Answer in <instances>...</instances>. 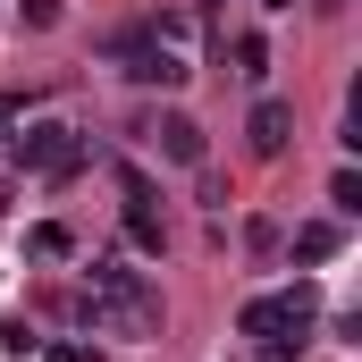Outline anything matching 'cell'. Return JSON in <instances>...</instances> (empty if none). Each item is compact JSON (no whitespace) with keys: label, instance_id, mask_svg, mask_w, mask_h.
<instances>
[{"label":"cell","instance_id":"obj_2","mask_svg":"<svg viewBox=\"0 0 362 362\" xmlns=\"http://www.w3.org/2000/svg\"><path fill=\"white\" fill-rule=\"evenodd\" d=\"M118 59H127V76H135V85H160V93H177L185 76H194L185 42H169L160 25H144V34H118Z\"/></svg>","mask_w":362,"mask_h":362},{"label":"cell","instance_id":"obj_14","mask_svg":"<svg viewBox=\"0 0 362 362\" xmlns=\"http://www.w3.org/2000/svg\"><path fill=\"white\" fill-rule=\"evenodd\" d=\"M262 362H303V337L286 346V337H262Z\"/></svg>","mask_w":362,"mask_h":362},{"label":"cell","instance_id":"obj_3","mask_svg":"<svg viewBox=\"0 0 362 362\" xmlns=\"http://www.w3.org/2000/svg\"><path fill=\"white\" fill-rule=\"evenodd\" d=\"M17 169L68 185L76 169H85V135H76V127H59V118H42V127H25V135H17Z\"/></svg>","mask_w":362,"mask_h":362},{"label":"cell","instance_id":"obj_12","mask_svg":"<svg viewBox=\"0 0 362 362\" xmlns=\"http://www.w3.org/2000/svg\"><path fill=\"white\" fill-rule=\"evenodd\" d=\"M118 194H127V211H152V177L144 169H118Z\"/></svg>","mask_w":362,"mask_h":362},{"label":"cell","instance_id":"obj_15","mask_svg":"<svg viewBox=\"0 0 362 362\" xmlns=\"http://www.w3.org/2000/svg\"><path fill=\"white\" fill-rule=\"evenodd\" d=\"M42 362H93V346H42Z\"/></svg>","mask_w":362,"mask_h":362},{"label":"cell","instance_id":"obj_11","mask_svg":"<svg viewBox=\"0 0 362 362\" xmlns=\"http://www.w3.org/2000/svg\"><path fill=\"white\" fill-rule=\"evenodd\" d=\"M329 202H337L346 219H354V211H362V177H354V169H337V177H329Z\"/></svg>","mask_w":362,"mask_h":362},{"label":"cell","instance_id":"obj_10","mask_svg":"<svg viewBox=\"0 0 362 362\" xmlns=\"http://www.w3.org/2000/svg\"><path fill=\"white\" fill-rule=\"evenodd\" d=\"M127 245H135V253H160V219H152V211H127Z\"/></svg>","mask_w":362,"mask_h":362},{"label":"cell","instance_id":"obj_6","mask_svg":"<svg viewBox=\"0 0 362 362\" xmlns=\"http://www.w3.org/2000/svg\"><path fill=\"white\" fill-rule=\"evenodd\" d=\"M286 135H295V110H286V101H253V118H245V144H253L262 160H278V152H286Z\"/></svg>","mask_w":362,"mask_h":362},{"label":"cell","instance_id":"obj_9","mask_svg":"<svg viewBox=\"0 0 362 362\" xmlns=\"http://www.w3.org/2000/svg\"><path fill=\"white\" fill-rule=\"evenodd\" d=\"M236 76H245V85L270 76V42H262V34H236Z\"/></svg>","mask_w":362,"mask_h":362},{"label":"cell","instance_id":"obj_18","mask_svg":"<svg viewBox=\"0 0 362 362\" xmlns=\"http://www.w3.org/2000/svg\"><path fill=\"white\" fill-rule=\"evenodd\" d=\"M0 144H8V127H0Z\"/></svg>","mask_w":362,"mask_h":362},{"label":"cell","instance_id":"obj_17","mask_svg":"<svg viewBox=\"0 0 362 362\" xmlns=\"http://www.w3.org/2000/svg\"><path fill=\"white\" fill-rule=\"evenodd\" d=\"M0 202H8V185H0Z\"/></svg>","mask_w":362,"mask_h":362},{"label":"cell","instance_id":"obj_16","mask_svg":"<svg viewBox=\"0 0 362 362\" xmlns=\"http://www.w3.org/2000/svg\"><path fill=\"white\" fill-rule=\"evenodd\" d=\"M262 8H295V0H262Z\"/></svg>","mask_w":362,"mask_h":362},{"label":"cell","instance_id":"obj_4","mask_svg":"<svg viewBox=\"0 0 362 362\" xmlns=\"http://www.w3.org/2000/svg\"><path fill=\"white\" fill-rule=\"evenodd\" d=\"M303 320H312V286H286V295H253V303L236 312V329H245V337H303Z\"/></svg>","mask_w":362,"mask_h":362},{"label":"cell","instance_id":"obj_8","mask_svg":"<svg viewBox=\"0 0 362 362\" xmlns=\"http://www.w3.org/2000/svg\"><path fill=\"white\" fill-rule=\"evenodd\" d=\"M25 253H34V262H68V253H76V236H68L59 219H42V228H25Z\"/></svg>","mask_w":362,"mask_h":362},{"label":"cell","instance_id":"obj_1","mask_svg":"<svg viewBox=\"0 0 362 362\" xmlns=\"http://www.w3.org/2000/svg\"><path fill=\"white\" fill-rule=\"evenodd\" d=\"M85 303L110 337H160V286L144 270H127V262H110V253L85 270Z\"/></svg>","mask_w":362,"mask_h":362},{"label":"cell","instance_id":"obj_13","mask_svg":"<svg viewBox=\"0 0 362 362\" xmlns=\"http://www.w3.org/2000/svg\"><path fill=\"white\" fill-rule=\"evenodd\" d=\"M17 17L25 25H59V0H17Z\"/></svg>","mask_w":362,"mask_h":362},{"label":"cell","instance_id":"obj_7","mask_svg":"<svg viewBox=\"0 0 362 362\" xmlns=\"http://www.w3.org/2000/svg\"><path fill=\"white\" fill-rule=\"evenodd\" d=\"M337 245H346V236H337V219H303V228H295V262H303V270L337 262Z\"/></svg>","mask_w":362,"mask_h":362},{"label":"cell","instance_id":"obj_5","mask_svg":"<svg viewBox=\"0 0 362 362\" xmlns=\"http://www.w3.org/2000/svg\"><path fill=\"white\" fill-rule=\"evenodd\" d=\"M144 135H152V152H160V160L202 169V127H194L185 110H152V118H144Z\"/></svg>","mask_w":362,"mask_h":362}]
</instances>
